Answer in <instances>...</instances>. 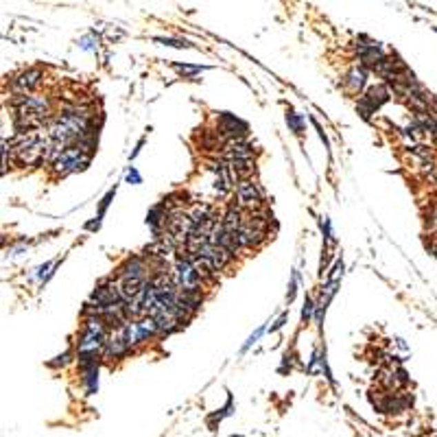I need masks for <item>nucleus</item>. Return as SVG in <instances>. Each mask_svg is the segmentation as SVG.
Listing matches in <instances>:
<instances>
[{
    "instance_id": "nucleus-1",
    "label": "nucleus",
    "mask_w": 437,
    "mask_h": 437,
    "mask_svg": "<svg viewBox=\"0 0 437 437\" xmlns=\"http://www.w3.org/2000/svg\"><path fill=\"white\" fill-rule=\"evenodd\" d=\"M90 160H92V156H90V153H85L81 147H68L53 164L48 166V169L53 171L55 177H66L70 173L88 169Z\"/></svg>"
},
{
    "instance_id": "nucleus-2",
    "label": "nucleus",
    "mask_w": 437,
    "mask_h": 437,
    "mask_svg": "<svg viewBox=\"0 0 437 437\" xmlns=\"http://www.w3.org/2000/svg\"><path fill=\"white\" fill-rule=\"evenodd\" d=\"M44 70L42 68H27L9 79V94L11 96H31L35 90L44 83Z\"/></svg>"
},
{
    "instance_id": "nucleus-3",
    "label": "nucleus",
    "mask_w": 437,
    "mask_h": 437,
    "mask_svg": "<svg viewBox=\"0 0 437 437\" xmlns=\"http://www.w3.org/2000/svg\"><path fill=\"white\" fill-rule=\"evenodd\" d=\"M234 201L245 212L258 210V208H265V192H263L261 184L254 182V179H241L234 190Z\"/></svg>"
},
{
    "instance_id": "nucleus-4",
    "label": "nucleus",
    "mask_w": 437,
    "mask_h": 437,
    "mask_svg": "<svg viewBox=\"0 0 437 437\" xmlns=\"http://www.w3.org/2000/svg\"><path fill=\"white\" fill-rule=\"evenodd\" d=\"M389 94H392L389 88L385 85V83H378L374 88H369L367 92L361 99H358V112H361V116L363 119H369L376 110H380L383 103L389 101Z\"/></svg>"
},
{
    "instance_id": "nucleus-5",
    "label": "nucleus",
    "mask_w": 437,
    "mask_h": 437,
    "mask_svg": "<svg viewBox=\"0 0 437 437\" xmlns=\"http://www.w3.org/2000/svg\"><path fill=\"white\" fill-rule=\"evenodd\" d=\"M236 238H238L241 250H258V247H263L265 243H267L269 232H263V230H256V227L250 225V223H243V227L236 232Z\"/></svg>"
},
{
    "instance_id": "nucleus-6",
    "label": "nucleus",
    "mask_w": 437,
    "mask_h": 437,
    "mask_svg": "<svg viewBox=\"0 0 437 437\" xmlns=\"http://www.w3.org/2000/svg\"><path fill=\"white\" fill-rule=\"evenodd\" d=\"M367 81V68H363L361 63L358 66H352L343 77V90L348 94H361V90L365 88Z\"/></svg>"
},
{
    "instance_id": "nucleus-7",
    "label": "nucleus",
    "mask_w": 437,
    "mask_h": 437,
    "mask_svg": "<svg viewBox=\"0 0 437 437\" xmlns=\"http://www.w3.org/2000/svg\"><path fill=\"white\" fill-rule=\"evenodd\" d=\"M227 164H230V169H232V173L236 175L238 182L241 179H252V175L256 173V162L254 160H232Z\"/></svg>"
},
{
    "instance_id": "nucleus-8",
    "label": "nucleus",
    "mask_w": 437,
    "mask_h": 437,
    "mask_svg": "<svg viewBox=\"0 0 437 437\" xmlns=\"http://www.w3.org/2000/svg\"><path fill=\"white\" fill-rule=\"evenodd\" d=\"M287 123H289V127L295 132V134H302V130H304V125H302V119L298 116V114H293V112H287Z\"/></svg>"
},
{
    "instance_id": "nucleus-9",
    "label": "nucleus",
    "mask_w": 437,
    "mask_h": 437,
    "mask_svg": "<svg viewBox=\"0 0 437 437\" xmlns=\"http://www.w3.org/2000/svg\"><path fill=\"white\" fill-rule=\"evenodd\" d=\"M70 361H72V350H66L63 354L55 356V361H50L48 365H50V367H66Z\"/></svg>"
},
{
    "instance_id": "nucleus-10",
    "label": "nucleus",
    "mask_w": 437,
    "mask_h": 437,
    "mask_svg": "<svg viewBox=\"0 0 437 437\" xmlns=\"http://www.w3.org/2000/svg\"><path fill=\"white\" fill-rule=\"evenodd\" d=\"M427 227L433 234H437V205H431V210L427 214Z\"/></svg>"
},
{
    "instance_id": "nucleus-11",
    "label": "nucleus",
    "mask_w": 437,
    "mask_h": 437,
    "mask_svg": "<svg viewBox=\"0 0 437 437\" xmlns=\"http://www.w3.org/2000/svg\"><path fill=\"white\" fill-rule=\"evenodd\" d=\"M315 304H313V300L311 298H306V304H304V311H302V321L304 324H308V321H311V317H313V311H315Z\"/></svg>"
},
{
    "instance_id": "nucleus-12",
    "label": "nucleus",
    "mask_w": 437,
    "mask_h": 437,
    "mask_svg": "<svg viewBox=\"0 0 437 437\" xmlns=\"http://www.w3.org/2000/svg\"><path fill=\"white\" fill-rule=\"evenodd\" d=\"M156 42H162L166 46H175V48H186L188 46L186 40H171V37H156Z\"/></svg>"
},
{
    "instance_id": "nucleus-13",
    "label": "nucleus",
    "mask_w": 437,
    "mask_h": 437,
    "mask_svg": "<svg viewBox=\"0 0 437 437\" xmlns=\"http://www.w3.org/2000/svg\"><path fill=\"white\" fill-rule=\"evenodd\" d=\"M114 192H116V188H112L110 192H108V195H105V199H103L101 201V210H99V216L103 214V212H105V208H108V203L112 201V197H114Z\"/></svg>"
},
{
    "instance_id": "nucleus-14",
    "label": "nucleus",
    "mask_w": 437,
    "mask_h": 437,
    "mask_svg": "<svg viewBox=\"0 0 437 437\" xmlns=\"http://www.w3.org/2000/svg\"><path fill=\"white\" fill-rule=\"evenodd\" d=\"M177 70L182 72V74H197V72H201V68L199 66H177Z\"/></svg>"
},
{
    "instance_id": "nucleus-15",
    "label": "nucleus",
    "mask_w": 437,
    "mask_h": 437,
    "mask_svg": "<svg viewBox=\"0 0 437 437\" xmlns=\"http://www.w3.org/2000/svg\"><path fill=\"white\" fill-rule=\"evenodd\" d=\"M261 335H263V328H258V330H256V332H254V335H252V337L247 339V343H245V345H243V352H245V350L250 348V345H252V343H256V341H258V337H261Z\"/></svg>"
},
{
    "instance_id": "nucleus-16",
    "label": "nucleus",
    "mask_w": 437,
    "mask_h": 437,
    "mask_svg": "<svg viewBox=\"0 0 437 437\" xmlns=\"http://www.w3.org/2000/svg\"><path fill=\"white\" fill-rule=\"evenodd\" d=\"M287 317H289V315H287V313H285V315H282V317H280V319H278V321H276V324H274V326H272V332H276V330H280V328H282V326H285V321H287Z\"/></svg>"
},
{
    "instance_id": "nucleus-17",
    "label": "nucleus",
    "mask_w": 437,
    "mask_h": 437,
    "mask_svg": "<svg viewBox=\"0 0 437 437\" xmlns=\"http://www.w3.org/2000/svg\"><path fill=\"white\" fill-rule=\"evenodd\" d=\"M127 179H130V182H136V184H140V175L136 173V169H130V173H127Z\"/></svg>"
}]
</instances>
